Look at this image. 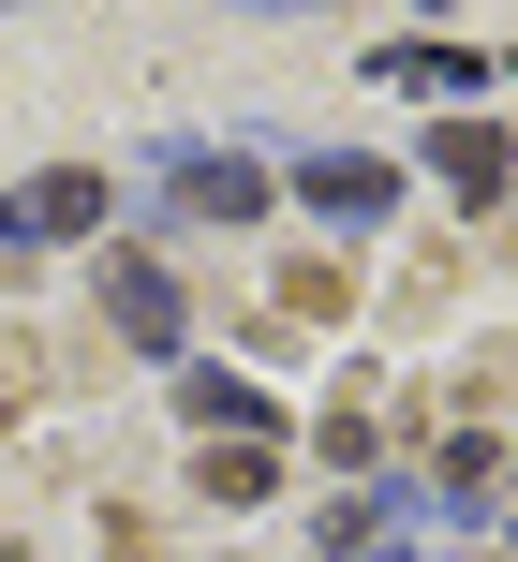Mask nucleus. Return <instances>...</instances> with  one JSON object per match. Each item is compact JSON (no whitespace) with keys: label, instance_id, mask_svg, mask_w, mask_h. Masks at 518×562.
Instances as JSON below:
<instances>
[{"label":"nucleus","instance_id":"1","mask_svg":"<svg viewBox=\"0 0 518 562\" xmlns=\"http://www.w3.org/2000/svg\"><path fill=\"white\" fill-rule=\"evenodd\" d=\"M104 311H119V340H134V356H178V281L148 267V252L104 267Z\"/></svg>","mask_w":518,"mask_h":562},{"label":"nucleus","instance_id":"2","mask_svg":"<svg viewBox=\"0 0 518 562\" xmlns=\"http://www.w3.org/2000/svg\"><path fill=\"white\" fill-rule=\"evenodd\" d=\"M104 223V178H30V193H0V237H89Z\"/></svg>","mask_w":518,"mask_h":562},{"label":"nucleus","instance_id":"3","mask_svg":"<svg viewBox=\"0 0 518 562\" xmlns=\"http://www.w3.org/2000/svg\"><path fill=\"white\" fill-rule=\"evenodd\" d=\"M296 193H312L326 223H385V193H401V178H385V164H356V148H326V164H296Z\"/></svg>","mask_w":518,"mask_h":562},{"label":"nucleus","instance_id":"4","mask_svg":"<svg viewBox=\"0 0 518 562\" xmlns=\"http://www.w3.org/2000/svg\"><path fill=\"white\" fill-rule=\"evenodd\" d=\"M430 178H444L460 207H489V193H504V134H489V119H444V134H430Z\"/></svg>","mask_w":518,"mask_h":562},{"label":"nucleus","instance_id":"5","mask_svg":"<svg viewBox=\"0 0 518 562\" xmlns=\"http://www.w3.org/2000/svg\"><path fill=\"white\" fill-rule=\"evenodd\" d=\"M178 207H207V223H252V207H267V178L237 164V148H193V164H178Z\"/></svg>","mask_w":518,"mask_h":562},{"label":"nucleus","instance_id":"6","mask_svg":"<svg viewBox=\"0 0 518 562\" xmlns=\"http://www.w3.org/2000/svg\"><path fill=\"white\" fill-rule=\"evenodd\" d=\"M178 400H193L207 429H237V445H267V400H252V385H223V370H193V385H178Z\"/></svg>","mask_w":518,"mask_h":562},{"label":"nucleus","instance_id":"7","mask_svg":"<svg viewBox=\"0 0 518 562\" xmlns=\"http://www.w3.org/2000/svg\"><path fill=\"white\" fill-rule=\"evenodd\" d=\"M207 504H267V445H223V459H207Z\"/></svg>","mask_w":518,"mask_h":562},{"label":"nucleus","instance_id":"8","mask_svg":"<svg viewBox=\"0 0 518 562\" xmlns=\"http://www.w3.org/2000/svg\"><path fill=\"white\" fill-rule=\"evenodd\" d=\"M252 15H312V0H252Z\"/></svg>","mask_w":518,"mask_h":562},{"label":"nucleus","instance_id":"9","mask_svg":"<svg viewBox=\"0 0 518 562\" xmlns=\"http://www.w3.org/2000/svg\"><path fill=\"white\" fill-rule=\"evenodd\" d=\"M0 562H15V533H0Z\"/></svg>","mask_w":518,"mask_h":562}]
</instances>
